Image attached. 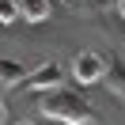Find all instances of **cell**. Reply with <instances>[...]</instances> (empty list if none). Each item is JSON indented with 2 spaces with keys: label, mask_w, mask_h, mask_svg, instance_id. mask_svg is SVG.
I'll list each match as a JSON object with an SVG mask.
<instances>
[{
  "label": "cell",
  "mask_w": 125,
  "mask_h": 125,
  "mask_svg": "<svg viewBox=\"0 0 125 125\" xmlns=\"http://www.w3.org/2000/svg\"><path fill=\"white\" fill-rule=\"evenodd\" d=\"M61 76H64V72H61V64H57V61H49V64H42V68H34L31 72V76H27V91H53V87L57 83H61Z\"/></svg>",
  "instance_id": "obj_3"
},
{
  "label": "cell",
  "mask_w": 125,
  "mask_h": 125,
  "mask_svg": "<svg viewBox=\"0 0 125 125\" xmlns=\"http://www.w3.org/2000/svg\"><path fill=\"white\" fill-rule=\"evenodd\" d=\"M76 8H83V11H91V15H99V11L114 8V0H76Z\"/></svg>",
  "instance_id": "obj_8"
},
{
  "label": "cell",
  "mask_w": 125,
  "mask_h": 125,
  "mask_svg": "<svg viewBox=\"0 0 125 125\" xmlns=\"http://www.w3.org/2000/svg\"><path fill=\"white\" fill-rule=\"evenodd\" d=\"M0 76H4V91H11V87L27 83V76H31V72H27V68H23L19 61H11V57H4V64H0Z\"/></svg>",
  "instance_id": "obj_5"
},
{
  "label": "cell",
  "mask_w": 125,
  "mask_h": 125,
  "mask_svg": "<svg viewBox=\"0 0 125 125\" xmlns=\"http://www.w3.org/2000/svg\"><path fill=\"white\" fill-rule=\"evenodd\" d=\"M106 68H110V64L102 61L95 49H80V53L72 57V76H76L83 87L87 83H102V80H106Z\"/></svg>",
  "instance_id": "obj_2"
},
{
  "label": "cell",
  "mask_w": 125,
  "mask_h": 125,
  "mask_svg": "<svg viewBox=\"0 0 125 125\" xmlns=\"http://www.w3.org/2000/svg\"><path fill=\"white\" fill-rule=\"evenodd\" d=\"M15 125H34V121H15Z\"/></svg>",
  "instance_id": "obj_10"
},
{
  "label": "cell",
  "mask_w": 125,
  "mask_h": 125,
  "mask_svg": "<svg viewBox=\"0 0 125 125\" xmlns=\"http://www.w3.org/2000/svg\"><path fill=\"white\" fill-rule=\"evenodd\" d=\"M38 110L49 117V121H61V125H91L95 121V114H91V106L83 102V95L61 91V87L42 91V106Z\"/></svg>",
  "instance_id": "obj_1"
},
{
  "label": "cell",
  "mask_w": 125,
  "mask_h": 125,
  "mask_svg": "<svg viewBox=\"0 0 125 125\" xmlns=\"http://www.w3.org/2000/svg\"><path fill=\"white\" fill-rule=\"evenodd\" d=\"M117 15H121V19H125V0H117Z\"/></svg>",
  "instance_id": "obj_9"
},
{
  "label": "cell",
  "mask_w": 125,
  "mask_h": 125,
  "mask_svg": "<svg viewBox=\"0 0 125 125\" xmlns=\"http://www.w3.org/2000/svg\"><path fill=\"white\" fill-rule=\"evenodd\" d=\"M23 4V19L27 23H46L49 19V0H19Z\"/></svg>",
  "instance_id": "obj_6"
},
{
  "label": "cell",
  "mask_w": 125,
  "mask_h": 125,
  "mask_svg": "<svg viewBox=\"0 0 125 125\" xmlns=\"http://www.w3.org/2000/svg\"><path fill=\"white\" fill-rule=\"evenodd\" d=\"M102 83H106V91L114 95V99H121V102H125V61H114V64H110Z\"/></svg>",
  "instance_id": "obj_4"
},
{
  "label": "cell",
  "mask_w": 125,
  "mask_h": 125,
  "mask_svg": "<svg viewBox=\"0 0 125 125\" xmlns=\"http://www.w3.org/2000/svg\"><path fill=\"white\" fill-rule=\"evenodd\" d=\"M19 15H23V4L19 0H4L0 4V23H15Z\"/></svg>",
  "instance_id": "obj_7"
}]
</instances>
